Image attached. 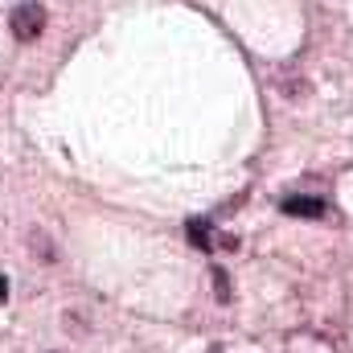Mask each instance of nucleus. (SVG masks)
I'll return each instance as SVG.
<instances>
[{"label": "nucleus", "instance_id": "f257e3e1", "mask_svg": "<svg viewBox=\"0 0 353 353\" xmlns=\"http://www.w3.org/2000/svg\"><path fill=\"white\" fill-rule=\"evenodd\" d=\"M46 8L41 4H17L12 8V17H8V25H12V37L17 41H37L41 33H46Z\"/></svg>", "mask_w": 353, "mask_h": 353}, {"label": "nucleus", "instance_id": "f03ea898", "mask_svg": "<svg viewBox=\"0 0 353 353\" xmlns=\"http://www.w3.org/2000/svg\"><path fill=\"white\" fill-rule=\"evenodd\" d=\"M279 210H283L288 218H304V222H316V218H325V201H321V197H304V193H292V197H283V201H279Z\"/></svg>", "mask_w": 353, "mask_h": 353}, {"label": "nucleus", "instance_id": "7ed1b4c3", "mask_svg": "<svg viewBox=\"0 0 353 353\" xmlns=\"http://www.w3.org/2000/svg\"><path fill=\"white\" fill-rule=\"evenodd\" d=\"M185 230H189V239H193L201 251H214V239H210V222H205V218H193Z\"/></svg>", "mask_w": 353, "mask_h": 353}, {"label": "nucleus", "instance_id": "20e7f679", "mask_svg": "<svg viewBox=\"0 0 353 353\" xmlns=\"http://www.w3.org/2000/svg\"><path fill=\"white\" fill-rule=\"evenodd\" d=\"M214 296H218V300H222V304H226V300H230V275H226V271H222V267H218V271H214Z\"/></svg>", "mask_w": 353, "mask_h": 353}, {"label": "nucleus", "instance_id": "39448f33", "mask_svg": "<svg viewBox=\"0 0 353 353\" xmlns=\"http://www.w3.org/2000/svg\"><path fill=\"white\" fill-rule=\"evenodd\" d=\"M4 300H8V279L0 275V304H4Z\"/></svg>", "mask_w": 353, "mask_h": 353}, {"label": "nucleus", "instance_id": "423d86ee", "mask_svg": "<svg viewBox=\"0 0 353 353\" xmlns=\"http://www.w3.org/2000/svg\"><path fill=\"white\" fill-rule=\"evenodd\" d=\"M210 353H222V350H218V345H214V350H210Z\"/></svg>", "mask_w": 353, "mask_h": 353}]
</instances>
